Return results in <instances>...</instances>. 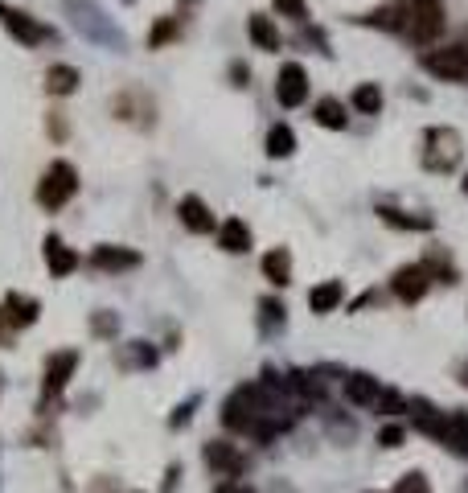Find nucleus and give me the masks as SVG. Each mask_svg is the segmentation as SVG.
I'll return each mask as SVG.
<instances>
[{
	"mask_svg": "<svg viewBox=\"0 0 468 493\" xmlns=\"http://www.w3.org/2000/svg\"><path fill=\"white\" fill-rule=\"evenodd\" d=\"M275 403H280V399H272V391H267L263 383H247L222 403V423H226L230 431H247L251 436Z\"/></svg>",
	"mask_w": 468,
	"mask_h": 493,
	"instance_id": "obj_1",
	"label": "nucleus"
},
{
	"mask_svg": "<svg viewBox=\"0 0 468 493\" xmlns=\"http://www.w3.org/2000/svg\"><path fill=\"white\" fill-rule=\"evenodd\" d=\"M444 25H448V13H444L440 0H406L403 5V33L411 42L419 45L435 42L444 33Z\"/></svg>",
	"mask_w": 468,
	"mask_h": 493,
	"instance_id": "obj_2",
	"label": "nucleus"
},
{
	"mask_svg": "<svg viewBox=\"0 0 468 493\" xmlns=\"http://www.w3.org/2000/svg\"><path fill=\"white\" fill-rule=\"evenodd\" d=\"M74 194H79V169L71 161H53L37 181V206L42 210H62Z\"/></svg>",
	"mask_w": 468,
	"mask_h": 493,
	"instance_id": "obj_3",
	"label": "nucleus"
},
{
	"mask_svg": "<svg viewBox=\"0 0 468 493\" xmlns=\"http://www.w3.org/2000/svg\"><path fill=\"white\" fill-rule=\"evenodd\" d=\"M424 71L444 82H464L468 87V45H444V50H427Z\"/></svg>",
	"mask_w": 468,
	"mask_h": 493,
	"instance_id": "obj_4",
	"label": "nucleus"
},
{
	"mask_svg": "<svg viewBox=\"0 0 468 493\" xmlns=\"http://www.w3.org/2000/svg\"><path fill=\"white\" fill-rule=\"evenodd\" d=\"M0 25L9 29V37H13V42H21V45L53 42V29L50 25H42V21L29 17L25 9H13V5H5V0H0Z\"/></svg>",
	"mask_w": 468,
	"mask_h": 493,
	"instance_id": "obj_5",
	"label": "nucleus"
},
{
	"mask_svg": "<svg viewBox=\"0 0 468 493\" xmlns=\"http://www.w3.org/2000/svg\"><path fill=\"white\" fill-rule=\"evenodd\" d=\"M275 99L283 108H301L309 99V71L301 62H283L280 74H275Z\"/></svg>",
	"mask_w": 468,
	"mask_h": 493,
	"instance_id": "obj_6",
	"label": "nucleus"
},
{
	"mask_svg": "<svg viewBox=\"0 0 468 493\" xmlns=\"http://www.w3.org/2000/svg\"><path fill=\"white\" fill-rule=\"evenodd\" d=\"M390 288H395V296L403 305H415V300L427 296V288H432V271H427V263H406V268L395 271Z\"/></svg>",
	"mask_w": 468,
	"mask_h": 493,
	"instance_id": "obj_7",
	"label": "nucleus"
},
{
	"mask_svg": "<svg viewBox=\"0 0 468 493\" xmlns=\"http://www.w3.org/2000/svg\"><path fill=\"white\" fill-rule=\"evenodd\" d=\"M74 370H79V354L74 350H58L45 358V378H42V391L45 399H53V394H62L66 383L74 378Z\"/></svg>",
	"mask_w": 468,
	"mask_h": 493,
	"instance_id": "obj_8",
	"label": "nucleus"
},
{
	"mask_svg": "<svg viewBox=\"0 0 468 493\" xmlns=\"http://www.w3.org/2000/svg\"><path fill=\"white\" fill-rule=\"evenodd\" d=\"M205 465H210L218 477L234 481V477H243V469H247V457H243L230 440H210V444H205Z\"/></svg>",
	"mask_w": 468,
	"mask_h": 493,
	"instance_id": "obj_9",
	"label": "nucleus"
},
{
	"mask_svg": "<svg viewBox=\"0 0 468 493\" xmlns=\"http://www.w3.org/2000/svg\"><path fill=\"white\" fill-rule=\"evenodd\" d=\"M406 412H411V423H415L424 436H432V440H440V444H448V436H452L448 412H435L427 399H411V403H406Z\"/></svg>",
	"mask_w": 468,
	"mask_h": 493,
	"instance_id": "obj_10",
	"label": "nucleus"
},
{
	"mask_svg": "<svg viewBox=\"0 0 468 493\" xmlns=\"http://www.w3.org/2000/svg\"><path fill=\"white\" fill-rule=\"evenodd\" d=\"M177 218H181V226H186L189 234H214L218 231V218L210 214V206H205L197 194H186L177 202Z\"/></svg>",
	"mask_w": 468,
	"mask_h": 493,
	"instance_id": "obj_11",
	"label": "nucleus"
},
{
	"mask_svg": "<svg viewBox=\"0 0 468 493\" xmlns=\"http://www.w3.org/2000/svg\"><path fill=\"white\" fill-rule=\"evenodd\" d=\"M91 268H103V271L140 268V251H132V247H111V242H103V247H95V251H91Z\"/></svg>",
	"mask_w": 468,
	"mask_h": 493,
	"instance_id": "obj_12",
	"label": "nucleus"
},
{
	"mask_svg": "<svg viewBox=\"0 0 468 493\" xmlns=\"http://www.w3.org/2000/svg\"><path fill=\"white\" fill-rule=\"evenodd\" d=\"M345 399L354 407H378L382 383L374 374H345Z\"/></svg>",
	"mask_w": 468,
	"mask_h": 493,
	"instance_id": "obj_13",
	"label": "nucleus"
},
{
	"mask_svg": "<svg viewBox=\"0 0 468 493\" xmlns=\"http://www.w3.org/2000/svg\"><path fill=\"white\" fill-rule=\"evenodd\" d=\"M251 242H255V234H251V226L243 223V218H226V223L218 226V247H222L226 255L251 251Z\"/></svg>",
	"mask_w": 468,
	"mask_h": 493,
	"instance_id": "obj_14",
	"label": "nucleus"
},
{
	"mask_svg": "<svg viewBox=\"0 0 468 493\" xmlns=\"http://www.w3.org/2000/svg\"><path fill=\"white\" fill-rule=\"evenodd\" d=\"M45 268L53 271V280H62V276H71V271L79 268V255H74L58 234H45Z\"/></svg>",
	"mask_w": 468,
	"mask_h": 493,
	"instance_id": "obj_15",
	"label": "nucleus"
},
{
	"mask_svg": "<svg viewBox=\"0 0 468 493\" xmlns=\"http://www.w3.org/2000/svg\"><path fill=\"white\" fill-rule=\"evenodd\" d=\"M0 308H5V317H9L17 329H29V325L37 321V313H42V305H37L33 296H21V292H9Z\"/></svg>",
	"mask_w": 468,
	"mask_h": 493,
	"instance_id": "obj_16",
	"label": "nucleus"
},
{
	"mask_svg": "<svg viewBox=\"0 0 468 493\" xmlns=\"http://www.w3.org/2000/svg\"><path fill=\"white\" fill-rule=\"evenodd\" d=\"M247 33H251V42H255L259 50H267V54H275V50L283 45V37H280V29H275V21L263 17V13H251V17H247Z\"/></svg>",
	"mask_w": 468,
	"mask_h": 493,
	"instance_id": "obj_17",
	"label": "nucleus"
},
{
	"mask_svg": "<svg viewBox=\"0 0 468 493\" xmlns=\"http://www.w3.org/2000/svg\"><path fill=\"white\" fill-rule=\"evenodd\" d=\"M71 13H79V17H74V25H79L87 37H95V42H115V33L107 29V21L99 17V9H91V5H79V0H71Z\"/></svg>",
	"mask_w": 468,
	"mask_h": 493,
	"instance_id": "obj_18",
	"label": "nucleus"
},
{
	"mask_svg": "<svg viewBox=\"0 0 468 493\" xmlns=\"http://www.w3.org/2000/svg\"><path fill=\"white\" fill-rule=\"evenodd\" d=\"M312 119H317L320 128H329V132H341V128L349 124V111H345L341 99L325 95V99H317V108H312Z\"/></svg>",
	"mask_w": 468,
	"mask_h": 493,
	"instance_id": "obj_19",
	"label": "nucleus"
},
{
	"mask_svg": "<svg viewBox=\"0 0 468 493\" xmlns=\"http://www.w3.org/2000/svg\"><path fill=\"white\" fill-rule=\"evenodd\" d=\"M79 82H82L79 66L58 62V66H50V71H45V90H50V95H74V90H79Z\"/></svg>",
	"mask_w": 468,
	"mask_h": 493,
	"instance_id": "obj_20",
	"label": "nucleus"
},
{
	"mask_svg": "<svg viewBox=\"0 0 468 493\" xmlns=\"http://www.w3.org/2000/svg\"><path fill=\"white\" fill-rule=\"evenodd\" d=\"M341 300H345V284H341V280H325V284H317L309 292V308H312V313H333Z\"/></svg>",
	"mask_w": 468,
	"mask_h": 493,
	"instance_id": "obj_21",
	"label": "nucleus"
},
{
	"mask_svg": "<svg viewBox=\"0 0 468 493\" xmlns=\"http://www.w3.org/2000/svg\"><path fill=\"white\" fill-rule=\"evenodd\" d=\"M263 276H267V284L288 288V280H291V251L288 247H275V251L263 255Z\"/></svg>",
	"mask_w": 468,
	"mask_h": 493,
	"instance_id": "obj_22",
	"label": "nucleus"
},
{
	"mask_svg": "<svg viewBox=\"0 0 468 493\" xmlns=\"http://www.w3.org/2000/svg\"><path fill=\"white\" fill-rule=\"evenodd\" d=\"M378 218L387 226H395V231H432V218L427 214H403V210H395V206H378Z\"/></svg>",
	"mask_w": 468,
	"mask_h": 493,
	"instance_id": "obj_23",
	"label": "nucleus"
},
{
	"mask_svg": "<svg viewBox=\"0 0 468 493\" xmlns=\"http://www.w3.org/2000/svg\"><path fill=\"white\" fill-rule=\"evenodd\" d=\"M349 108L362 111V116H378V111H382V87H378V82H362V87H354Z\"/></svg>",
	"mask_w": 468,
	"mask_h": 493,
	"instance_id": "obj_24",
	"label": "nucleus"
},
{
	"mask_svg": "<svg viewBox=\"0 0 468 493\" xmlns=\"http://www.w3.org/2000/svg\"><path fill=\"white\" fill-rule=\"evenodd\" d=\"M296 153V132H291L288 124H275L272 132H267V156L272 161H283V156Z\"/></svg>",
	"mask_w": 468,
	"mask_h": 493,
	"instance_id": "obj_25",
	"label": "nucleus"
},
{
	"mask_svg": "<svg viewBox=\"0 0 468 493\" xmlns=\"http://www.w3.org/2000/svg\"><path fill=\"white\" fill-rule=\"evenodd\" d=\"M119 366L132 370V366H157V350L148 341H128V350L119 354Z\"/></svg>",
	"mask_w": 468,
	"mask_h": 493,
	"instance_id": "obj_26",
	"label": "nucleus"
},
{
	"mask_svg": "<svg viewBox=\"0 0 468 493\" xmlns=\"http://www.w3.org/2000/svg\"><path fill=\"white\" fill-rule=\"evenodd\" d=\"M283 313H288V308H283L275 296H263V300H259V325H263V333H272L275 325H283Z\"/></svg>",
	"mask_w": 468,
	"mask_h": 493,
	"instance_id": "obj_27",
	"label": "nucleus"
},
{
	"mask_svg": "<svg viewBox=\"0 0 468 493\" xmlns=\"http://www.w3.org/2000/svg\"><path fill=\"white\" fill-rule=\"evenodd\" d=\"M366 25H374V29H403V9H374L370 17H366Z\"/></svg>",
	"mask_w": 468,
	"mask_h": 493,
	"instance_id": "obj_28",
	"label": "nucleus"
},
{
	"mask_svg": "<svg viewBox=\"0 0 468 493\" xmlns=\"http://www.w3.org/2000/svg\"><path fill=\"white\" fill-rule=\"evenodd\" d=\"M390 493H432V485H427L424 473H415V469H411V473L398 477V485H395Z\"/></svg>",
	"mask_w": 468,
	"mask_h": 493,
	"instance_id": "obj_29",
	"label": "nucleus"
},
{
	"mask_svg": "<svg viewBox=\"0 0 468 493\" xmlns=\"http://www.w3.org/2000/svg\"><path fill=\"white\" fill-rule=\"evenodd\" d=\"M272 5H275V13H283V17L296 21V25L309 21V5H304V0H272Z\"/></svg>",
	"mask_w": 468,
	"mask_h": 493,
	"instance_id": "obj_30",
	"label": "nucleus"
},
{
	"mask_svg": "<svg viewBox=\"0 0 468 493\" xmlns=\"http://www.w3.org/2000/svg\"><path fill=\"white\" fill-rule=\"evenodd\" d=\"M173 37H177V21H173V17H165V21H160V25L148 33V50H160V45H165V42H173Z\"/></svg>",
	"mask_w": 468,
	"mask_h": 493,
	"instance_id": "obj_31",
	"label": "nucleus"
},
{
	"mask_svg": "<svg viewBox=\"0 0 468 493\" xmlns=\"http://www.w3.org/2000/svg\"><path fill=\"white\" fill-rule=\"evenodd\" d=\"M91 333H95V337H111V333H119V317L115 313H95L91 317Z\"/></svg>",
	"mask_w": 468,
	"mask_h": 493,
	"instance_id": "obj_32",
	"label": "nucleus"
},
{
	"mask_svg": "<svg viewBox=\"0 0 468 493\" xmlns=\"http://www.w3.org/2000/svg\"><path fill=\"white\" fill-rule=\"evenodd\" d=\"M403 436H406V431L398 428V423H382V428H378V444H382V449H403Z\"/></svg>",
	"mask_w": 468,
	"mask_h": 493,
	"instance_id": "obj_33",
	"label": "nucleus"
},
{
	"mask_svg": "<svg viewBox=\"0 0 468 493\" xmlns=\"http://www.w3.org/2000/svg\"><path fill=\"white\" fill-rule=\"evenodd\" d=\"M403 399H398V391H387V386H382V399H378V415H398L403 412Z\"/></svg>",
	"mask_w": 468,
	"mask_h": 493,
	"instance_id": "obj_34",
	"label": "nucleus"
},
{
	"mask_svg": "<svg viewBox=\"0 0 468 493\" xmlns=\"http://www.w3.org/2000/svg\"><path fill=\"white\" fill-rule=\"evenodd\" d=\"M13 337H17V325L5 317V308H0V346H13Z\"/></svg>",
	"mask_w": 468,
	"mask_h": 493,
	"instance_id": "obj_35",
	"label": "nucleus"
},
{
	"mask_svg": "<svg viewBox=\"0 0 468 493\" xmlns=\"http://www.w3.org/2000/svg\"><path fill=\"white\" fill-rule=\"evenodd\" d=\"M189 415H194V399H189V403H181V407H177V415H173L168 423H173V428H181V423H189Z\"/></svg>",
	"mask_w": 468,
	"mask_h": 493,
	"instance_id": "obj_36",
	"label": "nucleus"
},
{
	"mask_svg": "<svg viewBox=\"0 0 468 493\" xmlns=\"http://www.w3.org/2000/svg\"><path fill=\"white\" fill-rule=\"evenodd\" d=\"M218 493H255V489H251V485H239V481H222Z\"/></svg>",
	"mask_w": 468,
	"mask_h": 493,
	"instance_id": "obj_37",
	"label": "nucleus"
},
{
	"mask_svg": "<svg viewBox=\"0 0 468 493\" xmlns=\"http://www.w3.org/2000/svg\"><path fill=\"white\" fill-rule=\"evenodd\" d=\"M460 383L468 386V362H464V366H460Z\"/></svg>",
	"mask_w": 468,
	"mask_h": 493,
	"instance_id": "obj_38",
	"label": "nucleus"
},
{
	"mask_svg": "<svg viewBox=\"0 0 468 493\" xmlns=\"http://www.w3.org/2000/svg\"><path fill=\"white\" fill-rule=\"evenodd\" d=\"M464 194H468V173H464Z\"/></svg>",
	"mask_w": 468,
	"mask_h": 493,
	"instance_id": "obj_39",
	"label": "nucleus"
},
{
	"mask_svg": "<svg viewBox=\"0 0 468 493\" xmlns=\"http://www.w3.org/2000/svg\"><path fill=\"white\" fill-rule=\"evenodd\" d=\"M0 391H5V374H0Z\"/></svg>",
	"mask_w": 468,
	"mask_h": 493,
	"instance_id": "obj_40",
	"label": "nucleus"
}]
</instances>
